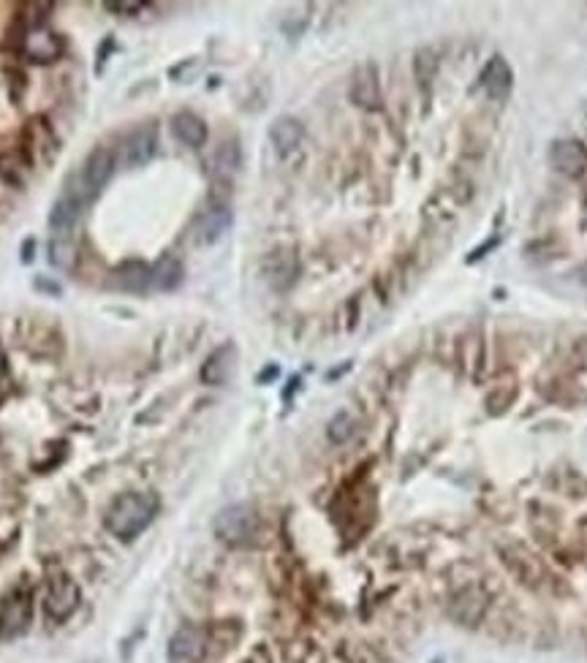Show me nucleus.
<instances>
[{
    "label": "nucleus",
    "instance_id": "f257e3e1",
    "mask_svg": "<svg viewBox=\"0 0 587 663\" xmlns=\"http://www.w3.org/2000/svg\"><path fill=\"white\" fill-rule=\"evenodd\" d=\"M112 172H115V153L106 147H96L74 172L68 174L66 185H63L58 202L52 207V215H49L52 240H77L74 234H77L82 212L96 202Z\"/></svg>",
    "mask_w": 587,
    "mask_h": 663
},
{
    "label": "nucleus",
    "instance_id": "f03ea898",
    "mask_svg": "<svg viewBox=\"0 0 587 663\" xmlns=\"http://www.w3.org/2000/svg\"><path fill=\"white\" fill-rule=\"evenodd\" d=\"M158 506L161 503L153 492H126L106 509V530L120 541H134L139 533H145L153 525Z\"/></svg>",
    "mask_w": 587,
    "mask_h": 663
},
{
    "label": "nucleus",
    "instance_id": "7ed1b4c3",
    "mask_svg": "<svg viewBox=\"0 0 587 663\" xmlns=\"http://www.w3.org/2000/svg\"><path fill=\"white\" fill-rule=\"evenodd\" d=\"M212 528H215V536L229 547H251L261 528L259 511L251 503H231L218 511Z\"/></svg>",
    "mask_w": 587,
    "mask_h": 663
},
{
    "label": "nucleus",
    "instance_id": "20e7f679",
    "mask_svg": "<svg viewBox=\"0 0 587 663\" xmlns=\"http://www.w3.org/2000/svg\"><path fill=\"white\" fill-rule=\"evenodd\" d=\"M33 620V598L25 587L11 590L0 601V639H17L30 628Z\"/></svg>",
    "mask_w": 587,
    "mask_h": 663
},
{
    "label": "nucleus",
    "instance_id": "39448f33",
    "mask_svg": "<svg viewBox=\"0 0 587 663\" xmlns=\"http://www.w3.org/2000/svg\"><path fill=\"white\" fill-rule=\"evenodd\" d=\"M79 606V585L68 574H55L47 582V596H44V609L52 620H68Z\"/></svg>",
    "mask_w": 587,
    "mask_h": 663
},
{
    "label": "nucleus",
    "instance_id": "423d86ee",
    "mask_svg": "<svg viewBox=\"0 0 587 663\" xmlns=\"http://www.w3.org/2000/svg\"><path fill=\"white\" fill-rule=\"evenodd\" d=\"M207 653V634L199 625H180L169 639L166 658L169 663H202Z\"/></svg>",
    "mask_w": 587,
    "mask_h": 663
},
{
    "label": "nucleus",
    "instance_id": "0eeeda50",
    "mask_svg": "<svg viewBox=\"0 0 587 663\" xmlns=\"http://www.w3.org/2000/svg\"><path fill=\"white\" fill-rule=\"evenodd\" d=\"M549 161L555 166V172L563 177L579 180L587 174V150L577 139H558L549 147Z\"/></svg>",
    "mask_w": 587,
    "mask_h": 663
},
{
    "label": "nucleus",
    "instance_id": "6e6552de",
    "mask_svg": "<svg viewBox=\"0 0 587 663\" xmlns=\"http://www.w3.org/2000/svg\"><path fill=\"white\" fill-rule=\"evenodd\" d=\"M155 145H158V128L153 123L139 125L123 139L120 158L126 166H145L155 155Z\"/></svg>",
    "mask_w": 587,
    "mask_h": 663
},
{
    "label": "nucleus",
    "instance_id": "1a4fd4ad",
    "mask_svg": "<svg viewBox=\"0 0 587 663\" xmlns=\"http://www.w3.org/2000/svg\"><path fill=\"white\" fill-rule=\"evenodd\" d=\"M299 275V261L297 253L289 248L272 250L270 256L264 259V278L275 291H289L294 286V280Z\"/></svg>",
    "mask_w": 587,
    "mask_h": 663
},
{
    "label": "nucleus",
    "instance_id": "9d476101",
    "mask_svg": "<svg viewBox=\"0 0 587 663\" xmlns=\"http://www.w3.org/2000/svg\"><path fill=\"white\" fill-rule=\"evenodd\" d=\"M479 85H482V90L492 101H506L511 87H514V71H511L509 60L501 58V55L487 60L482 77H479Z\"/></svg>",
    "mask_w": 587,
    "mask_h": 663
},
{
    "label": "nucleus",
    "instance_id": "9b49d317",
    "mask_svg": "<svg viewBox=\"0 0 587 663\" xmlns=\"http://www.w3.org/2000/svg\"><path fill=\"white\" fill-rule=\"evenodd\" d=\"M237 370V346L234 343H223L207 356L202 365V384L207 386H223L229 384V378Z\"/></svg>",
    "mask_w": 587,
    "mask_h": 663
},
{
    "label": "nucleus",
    "instance_id": "f8f14e48",
    "mask_svg": "<svg viewBox=\"0 0 587 663\" xmlns=\"http://www.w3.org/2000/svg\"><path fill=\"white\" fill-rule=\"evenodd\" d=\"M231 223H234V215H231L229 204L215 202L199 215V221H196V240L202 242V245H212V242L221 240L223 234L231 229Z\"/></svg>",
    "mask_w": 587,
    "mask_h": 663
},
{
    "label": "nucleus",
    "instance_id": "ddd939ff",
    "mask_svg": "<svg viewBox=\"0 0 587 663\" xmlns=\"http://www.w3.org/2000/svg\"><path fill=\"white\" fill-rule=\"evenodd\" d=\"M22 49L33 63H52L63 52V41L47 28H30L22 39Z\"/></svg>",
    "mask_w": 587,
    "mask_h": 663
},
{
    "label": "nucleus",
    "instance_id": "4468645a",
    "mask_svg": "<svg viewBox=\"0 0 587 663\" xmlns=\"http://www.w3.org/2000/svg\"><path fill=\"white\" fill-rule=\"evenodd\" d=\"M302 139H305V125L299 123L297 117L283 115L270 125V142L272 147L278 150V155H283V158L291 153H297L299 145H302Z\"/></svg>",
    "mask_w": 587,
    "mask_h": 663
},
{
    "label": "nucleus",
    "instance_id": "2eb2a0df",
    "mask_svg": "<svg viewBox=\"0 0 587 663\" xmlns=\"http://www.w3.org/2000/svg\"><path fill=\"white\" fill-rule=\"evenodd\" d=\"M351 98L362 109H378L381 106V85H378V71L373 63L357 68L354 85H351Z\"/></svg>",
    "mask_w": 587,
    "mask_h": 663
},
{
    "label": "nucleus",
    "instance_id": "dca6fc26",
    "mask_svg": "<svg viewBox=\"0 0 587 663\" xmlns=\"http://www.w3.org/2000/svg\"><path fill=\"white\" fill-rule=\"evenodd\" d=\"M487 606H490V598H487V593H484L482 587H465L460 596L454 598V606H452V615L457 617V620H462V623H479L484 617V612H487Z\"/></svg>",
    "mask_w": 587,
    "mask_h": 663
},
{
    "label": "nucleus",
    "instance_id": "f3484780",
    "mask_svg": "<svg viewBox=\"0 0 587 663\" xmlns=\"http://www.w3.org/2000/svg\"><path fill=\"white\" fill-rule=\"evenodd\" d=\"M183 280H185L183 261L177 259V256H172V253L161 256V259L150 267V286H153L155 291L180 289Z\"/></svg>",
    "mask_w": 587,
    "mask_h": 663
},
{
    "label": "nucleus",
    "instance_id": "a211bd4d",
    "mask_svg": "<svg viewBox=\"0 0 587 663\" xmlns=\"http://www.w3.org/2000/svg\"><path fill=\"white\" fill-rule=\"evenodd\" d=\"M172 134L188 147H202L207 142V123L193 112H177L172 117Z\"/></svg>",
    "mask_w": 587,
    "mask_h": 663
},
{
    "label": "nucleus",
    "instance_id": "6ab92c4d",
    "mask_svg": "<svg viewBox=\"0 0 587 663\" xmlns=\"http://www.w3.org/2000/svg\"><path fill=\"white\" fill-rule=\"evenodd\" d=\"M115 280L120 289L142 294L150 286V267H147L145 261H126V264H120L115 270Z\"/></svg>",
    "mask_w": 587,
    "mask_h": 663
},
{
    "label": "nucleus",
    "instance_id": "aec40b11",
    "mask_svg": "<svg viewBox=\"0 0 587 663\" xmlns=\"http://www.w3.org/2000/svg\"><path fill=\"white\" fill-rule=\"evenodd\" d=\"M212 166H215V174L218 177H231V174L237 172L242 166V150L240 145L229 139V142H223L215 150V158H212Z\"/></svg>",
    "mask_w": 587,
    "mask_h": 663
},
{
    "label": "nucleus",
    "instance_id": "412c9836",
    "mask_svg": "<svg viewBox=\"0 0 587 663\" xmlns=\"http://www.w3.org/2000/svg\"><path fill=\"white\" fill-rule=\"evenodd\" d=\"M354 433H357V419H354V414H348V411H340V414H335L332 419H329L327 424V438L332 443H348L351 438H354Z\"/></svg>",
    "mask_w": 587,
    "mask_h": 663
},
{
    "label": "nucleus",
    "instance_id": "4be33fe9",
    "mask_svg": "<svg viewBox=\"0 0 587 663\" xmlns=\"http://www.w3.org/2000/svg\"><path fill=\"white\" fill-rule=\"evenodd\" d=\"M414 68H416V79L427 87L435 79V74H438V58H435L430 49H422V52L416 55Z\"/></svg>",
    "mask_w": 587,
    "mask_h": 663
},
{
    "label": "nucleus",
    "instance_id": "5701e85b",
    "mask_svg": "<svg viewBox=\"0 0 587 663\" xmlns=\"http://www.w3.org/2000/svg\"><path fill=\"white\" fill-rule=\"evenodd\" d=\"M498 245H501V237L495 234L492 240H487V242H484V245H479V248L473 250L471 256H468V264H476V261H479V259H484V256H487V253H490L492 248H498Z\"/></svg>",
    "mask_w": 587,
    "mask_h": 663
},
{
    "label": "nucleus",
    "instance_id": "b1692460",
    "mask_svg": "<svg viewBox=\"0 0 587 663\" xmlns=\"http://www.w3.org/2000/svg\"><path fill=\"white\" fill-rule=\"evenodd\" d=\"M104 6L109 11H142L145 9V3H115V0H109V3H104Z\"/></svg>",
    "mask_w": 587,
    "mask_h": 663
},
{
    "label": "nucleus",
    "instance_id": "393cba45",
    "mask_svg": "<svg viewBox=\"0 0 587 663\" xmlns=\"http://www.w3.org/2000/svg\"><path fill=\"white\" fill-rule=\"evenodd\" d=\"M577 275H579V283H582V286H585V289H587V261H585V264H582V267H579Z\"/></svg>",
    "mask_w": 587,
    "mask_h": 663
},
{
    "label": "nucleus",
    "instance_id": "a878e982",
    "mask_svg": "<svg viewBox=\"0 0 587 663\" xmlns=\"http://www.w3.org/2000/svg\"><path fill=\"white\" fill-rule=\"evenodd\" d=\"M6 373V354H3V346H0V378Z\"/></svg>",
    "mask_w": 587,
    "mask_h": 663
}]
</instances>
